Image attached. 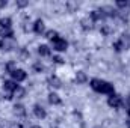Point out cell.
Instances as JSON below:
<instances>
[{
    "mask_svg": "<svg viewBox=\"0 0 130 128\" xmlns=\"http://www.w3.org/2000/svg\"><path fill=\"white\" fill-rule=\"evenodd\" d=\"M91 88L95 92H100V94H109V95L113 94V86L110 83L104 81V80H98V78L91 80Z\"/></svg>",
    "mask_w": 130,
    "mask_h": 128,
    "instance_id": "cell-1",
    "label": "cell"
},
{
    "mask_svg": "<svg viewBox=\"0 0 130 128\" xmlns=\"http://www.w3.org/2000/svg\"><path fill=\"white\" fill-rule=\"evenodd\" d=\"M107 104H109L110 107H113V109H118V107L123 105V99H121V96L112 94V95L109 96V99H107Z\"/></svg>",
    "mask_w": 130,
    "mask_h": 128,
    "instance_id": "cell-2",
    "label": "cell"
},
{
    "mask_svg": "<svg viewBox=\"0 0 130 128\" xmlns=\"http://www.w3.org/2000/svg\"><path fill=\"white\" fill-rule=\"evenodd\" d=\"M14 47H15V41L12 38L11 39H2L0 41V50H3V51H9Z\"/></svg>",
    "mask_w": 130,
    "mask_h": 128,
    "instance_id": "cell-3",
    "label": "cell"
},
{
    "mask_svg": "<svg viewBox=\"0 0 130 128\" xmlns=\"http://www.w3.org/2000/svg\"><path fill=\"white\" fill-rule=\"evenodd\" d=\"M52 42H53V48H55L56 51H65L67 47H68L67 41H65V39H61V38H58V39H55V41H52Z\"/></svg>",
    "mask_w": 130,
    "mask_h": 128,
    "instance_id": "cell-4",
    "label": "cell"
},
{
    "mask_svg": "<svg viewBox=\"0 0 130 128\" xmlns=\"http://www.w3.org/2000/svg\"><path fill=\"white\" fill-rule=\"evenodd\" d=\"M12 78H14L15 83H17V81H23V80H26V72H24L23 69H15V71L12 72Z\"/></svg>",
    "mask_w": 130,
    "mask_h": 128,
    "instance_id": "cell-5",
    "label": "cell"
},
{
    "mask_svg": "<svg viewBox=\"0 0 130 128\" xmlns=\"http://www.w3.org/2000/svg\"><path fill=\"white\" fill-rule=\"evenodd\" d=\"M48 86L50 88H55V89H59L61 86H62V83H61V80L56 77V75H52V77H48Z\"/></svg>",
    "mask_w": 130,
    "mask_h": 128,
    "instance_id": "cell-6",
    "label": "cell"
},
{
    "mask_svg": "<svg viewBox=\"0 0 130 128\" xmlns=\"http://www.w3.org/2000/svg\"><path fill=\"white\" fill-rule=\"evenodd\" d=\"M80 24H82V29H85V30H91V29L94 27V21L91 20V17L83 18V20L80 21Z\"/></svg>",
    "mask_w": 130,
    "mask_h": 128,
    "instance_id": "cell-7",
    "label": "cell"
},
{
    "mask_svg": "<svg viewBox=\"0 0 130 128\" xmlns=\"http://www.w3.org/2000/svg\"><path fill=\"white\" fill-rule=\"evenodd\" d=\"M17 88H18V86H17V83H15V81L6 80V81L3 83V89H5L6 92H11V94H12V92H14V91H15Z\"/></svg>",
    "mask_w": 130,
    "mask_h": 128,
    "instance_id": "cell-8",
    "label": "cell"
},
{
    "mask_svg": "<svg viewBox=\"0 0 130 128\" xmlns=\"http://www.w3.org/2000/svg\"><path fill=\"white\" fill-rule=\"evenodd\" d=\"M33 113H35V116H36L38 119H44V118H45V110H44V107H41L39 104H36V105L33 107Z\"/></svg>",
    "mask_w": 130,
    "mask_h": 128,
    "instance_id": "cell-9",
    "label": "cell"
},
{
    "mask_svg": "<svg viewBox=\"0 0 130 128\" xmlns=\"http://www.w3.org/2000/svg\"><path fill=\"white\" fill-rule=\"evenodd\" d=\"M104 18L106 17H104V14H103L101 9H95V11L91 12V20L92 21H100V20H104Z\"/></svg>",
    "mask_w": 130,
    "mask_h": 128,
    "instance_id": "cell-10",
    "label": "cell"
},
{
    "mask_svg": "<svg viewBox=\"0 0 130 128\" xmlns=\"http://www.w3.org/2000/svg\"><path fill=\"white\" fill-rule=\"evenodd\" d=\"M0 36L2 39H11L14 36V32L11 27H6V29H0Z\"/></svg>",
    "mask_w": 130,
    "mask_h": 128,
    "instance_id": "cell-11",
    "label": "cell"
},
{
    "mask_svg": "<svg viewBox=\"0 0 130 128\" xmlns=\"http://www.w3.org/2000/svg\"><path fill=\"white\" fill-rule=\"evenodd\" d=\"M118 41L123 44L124 50H127V48L130 47V35H129V33H124V35H121V38H120Z\"/></svg>",
    "mask_w": 130,
    "mask_h": 128,
    "instance_id": "cell-12",
    "label": "cell"
},
{
    "mask_svg": "<svg viewBox=\"0 0 130 128\" xmlns=\"http://www.w3.org/2000/svg\"><path fill=\"white\" fill-rule=\"evenodd\" d=\"M33 30L36 33H42L45 30V26H44V21L42 20H36L35 24H33Z\"/></svg>",
    "mask_w": 130,
    "mask_h": 128,
    "instance_id": "cell-13",
    "label": "cell"
},
{
    "mask_svg": "<svg viewBox=\"0 0 130 128\" xmlns=\"http://www.w3.org/2000/svg\"><path fill=\"white\" fill-rule=\"evenodd\" d=\"M14 113H15L17 116H24V115H26V109H24V105H21V104H15V105H14Z\"/></svg>",
    "mask_w": 130,
    "mask_h": 128,
    "instance_id": "cell-14",
    "label": "cell"
},
{
    "mask_svg": "<svg viewBox=\"0 0 130 128\" xmlns=\"http://www.w3.org/2000/svg\"><path fill=\"white\" fill-rule=\"evenodd\" d=\"M76 81L77 83H85L86 81V74L83 72V71H79V72H76Z\"/></svg>",
    "mask_w": 130,
    "mask_h": 128,
    "instance_id": "cell-15",
    "label": "cell"
},
{
    "mask_svg": "<svg viewBox=\"0 0 130 128\" xmlns=\"http://www.w3.org/2000/svg\"><path fill=\"white\" fill-rule=\"evenodd\" d=\"M38 53H39L41 56H50V48H48L47 45H39V47H38Z\"/></svg>",
    "mask_w": 130,
    "mask_h": 128,
    "instance_id": "cell-16",
    "label": "cell"
},
{
    "mask_svg": "<svg viewBox=\"0 0 130 128\" xmlns=\"http://www.w3.org/2000/svg\"><path fill=\"white\" fill-rule=\"evenodd\" d=\"M48 101H50V104H55V105L56 104H61V98L56 95V94H53V92L48 95Z\"/></svg>",
    "mask_w": 130,
    "mask_h": 128,
    "instance_id": "cell-17",
    "label": "cell"
},
{
    "mask_svg": "<svg viewBox=\"0 0 130 128\" xmlns=\"http://www.w3.org/2000/svg\"><path fill=\"white\" fill-rule=\"evenodd\" d=\"M24 94H26V91H24L23 88H20V86H18V88L12 92V96H15V98H23Z\"/></svg>",
    "mask_w": 130,
    "mask_h": 128,
    "instance_id": "cell-18",
    "label": "cell"
},
{
    "mask_svg": "<svg viewBox=\"0 0 130 128\" xmlns=\"http://www.w3.org/2000/svg\"><path fill=\"white\" fill-rule=\"evenodd\" d=\"M11 23H12V21H11V18H8V17H6V18H2V20H0V29L11 27Z\"/></svg>",
    "mask_w": 130,
    "mask_h": 128,
    "instance_id": "cell-19",
    "label": "cell"
},
{
    "mask_svg": "<svg viewBox=\"0 0 130 128\" xmlns=\"http://www.w3.org/2000/svg\"><path fill=\"white\" fill-rule=\"evenodd\" d=\"M45 38L50 39V41H55V39H58L59 36H58V32H56V30H48V32L45 33Z\"/></svg>",
    "mask_w": 130,
    "mask_h": 128,
    "instance_id": "cell-20",
    "label": "cell"
},
{
    "mask_svg": "<svg viewBox=\"0 0 130 128\" xmlns=\"http://www.w3.org/2000/svg\"><path fill=\"white\" fill-rule=\"evenodd\" d=\"M15 69H17V63H15V62H9V63L6 65V71H8L9 74H12Z\"/></svg>",
    "mask_w": 130,
    "mask_h": 128,
    "instance_id": "cell-21",
    "label": "cell"
},
{
    "mask_svg": "<svg viewBox=\"0 0 130 128\" xmlns=\"http://www.w3.org/2000/svg\"><path fill=\"white\" fill-rule=\"evenodd\" d=\"M113 48H115L117 51H123V50H124V47H123V44H121L120 41H117V42H113Z\"/></svg>",
    "mask_w": 130,
    "mask_h": 128,
    "instance_id": "cell-22",
    "label": "cell"
},
{
    "mask_svg": "<svg viewBox=\"0 0 130 128\" xmlns=\"http://www.w3.org/2000/svg\"><path fill=\"white\" fill-rule=\"evenodd\" d=\"M110 32H112V29H110L109 26H106V24H104V26L101 27V33H103V35H106V36H107V35H110Z\"/></svg>",
    "mask_w": 130,
    "mask_h": 128,
    "instance_id": "cell-23",
    "label": "cell"
},
{
    "mask_svg": "<svg viewBox=\"0 0 130 128\" xmlns=\"http://www.w3.org/2000/svg\"><path fill=\"white\" fill-rule=\"evenodd\" d=\"M117 6H118V8H127V6H130V2H123V0H118V2H117Z\"/></svg>",
    "mask_w": 130,
    "mask_h": 128,
    "instance_id": "cell-24",
    "label": "cell"
},
{
    "mask_svg": "<svg viewBox=\"0 0 130 128\" xmlns=\"http://www.w3.org/2000/svg\"><path fill=\"white\" fill-rule=\"evenodd\" d=\"M33 69H35L36 72H41V71L44 69V66H42V63H39V62H36V63H33Z\"/></svg>",
    "mask_w": 130,
    "mask_h": 128,
    "instance_id": "cell-25",
    "label": "cell"
},
{
    "mask_svg": "<svg viewBox=\"0 0 130 128\" xmlns=\"http://www.w3.org/2000/svg\"><path fill=\"white\" fill-rule=\"evenodd\" d=\"M27 3H29V2H26V0H17V6H20V8L27 6Z\"/></svg>",
    "mask_w": 130,
    "mask_h": 128,
    "instance_id": "cell-26",
    "label": "cell"
},
{
    "mask_svg": "<svg viewBox=\"0 0 130 128\" xmlns=\"http://www.w3.org/2000/svg\"><path fill=\"white\" fill-rule=\"evenodd\" d=\"M53 62H55V63H62L64 59H62L61 56H55V57H53Z\"/></svg>",
    "mask_w": 130,
    "mask_h": 128,
    "instance_id": "cell-27",
    "label": "cell"
},
{
    "mask_svg": "<svg viewBox=\"0 0 130 128\" xmlns=\"http://www.w3.org/2000/svg\"><path fill=\"white\" fill-rule=\"evenodd\" d=\"M68 8H70V11H74L77 8V5L76 3H68Z\"/></svg>",
    "mask_w": 130,
    "mask_h": 128,
    "instance_id": "cell-28",
    "label": "cell"
},
{
    "mask_svg": "<svg viewBox=\"0 0 130 128\" xmlns=\"http://www.w3.org/2000/svg\"><path fill=\"white\" fill-rule=\"evenodd\" d=\"M0 6H6V0H3V2H0Z\"/></svg>",
    "mask_w": 130,
    "mask_h": 128,
    "instance_id": "cell-29",
    "label": "cell"
},
{
    "mask_svg": "<svg viewBox=\"0 0 130 128\" xmlns=\"http://www.w3.org/2000/svg\"><path fill=\"white\" fill-rule=\"evenodd\" d=\"M11 128H23V127H21V125H12Z\"/></svg>",
    "mask_w": 130,
    "mask_h": 128,
    "instance_id": "cell-30",
    "label": "cell"
},
{
    "mask_svg": "<svg viewBox=\"0 0 130 128\" xmlns=\"http://www.w3.org/2000/svg\"><path fill=\"white\" fill-rule=\"evenodd\" d=\"M127 112H129V116H130V104H129V110H127Z\"/></svg>",
    "mask_w": 130,
    "mask_h": 128,
    "instance_id": "cell-31",
    "label": "cell"
},
{
    "mask_svg": "<svg viewBox=\"0 0 130 128\" xmlns=\"http://www.w3.org/2000/svg\"><path fill=\"white\" fill-rule=\"evenodd\" d=\"M32 128H41V127H38V125H35V127H32Z\"/></svg>",
    "mask_w": 130,
    "mask_h": 128,
    "instance_id": "cell-32",
    "label": "cell"
},
{
    "mask_svg": "<svg viewBox=\"0 0 130 128\" xmlns=\"http://www.w3.org/2000/svg\"><path fill=\"white\" fill-rule=\"evenodd\" d=\"M95 128H100V127H95Z\"/></svg>",
    "mask_w": 130,
    "mask_h": 128,
    "instance_id": "cell-33",
    "label": "cell"
}]
</instances>
